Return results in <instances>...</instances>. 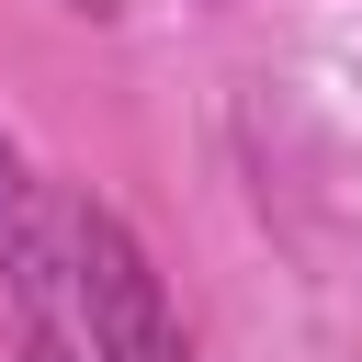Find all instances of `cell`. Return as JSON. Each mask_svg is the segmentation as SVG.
I'll use <instances>...</instances> for the list:
<instances>
[{
	"label": "cell",
	"mask_w": 362,
	"mask_h": 362,
	"mask_svg": "<svg viewBox=\"0 0 362 362\" xmlns=\"http://www.w3.org/2000/svg\"><path fill=\"white\" fill-rule=\"evenodd\" d=\"M68 283L90 305V362H181V317L113 204H68Z\"/></svg>",
	"instance_id": "1"
},
{
	"label": "cell",
	"mask_w": 362,
	"mask_h": 362,
	"mask_svg": "<svg viewBox=\"0 0 362 362\" xmlns=\"http://www.w3.org/2000/svg\"><path fill=\"white\" fill-rule=\"evenodd\" d=\"M0 272L11 283H45L34 272V226H23V158H11V136H0Z\"/></svg>",
	"instance_id": "2"
},
{
	"label": "cell",
	"mask_w": 362,
	"mask_h": 362,
	"mask_svg": "<svg viewBox=\"0 0 362 362\" xmlns=\"http://www.w3.org/2000/svg\"><path fill=\"white\" fill-rule=\"evenodd\" d=\"M34 362H79V351H57V339H34Z\"/></svg>",
	"instance_id": "3"
},
{
	"label": "cell",
	"mask_w": 362,
	"mask_h": 362,
	"mask_svg": "<svg viewBox=\"0 0 362 362\" xmlns=\"http://www.w3.org/2000/svg\"><path fill=\"white\" fill-rule=\"evenodd\" d=\"M68 11H113V0H68Z\"/></svg>",
	"instance_id": "4"
}]
</instances>
